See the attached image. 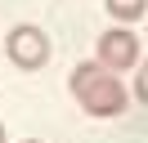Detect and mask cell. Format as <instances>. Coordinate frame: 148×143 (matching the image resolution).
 Returning a JSON list of instances; mask_svg holds the SVG:
<instances>
[{"mask_svg": "<svg viewBox=\"0 0 148 143\" xmlns=\"http://www.w3.org/2000/svg\"><path fill=\"white\" fill-rule=\"evenodd\" d=\"M135 98H139V103H148V58L139 63V80H135Z\"/></svg>", "mask_w": 148, "mask_h": 143, "instance_id": "5b68a950", "label": "cell"}, {"mask_svg": "<svg viewBox=\"0 0 148 143\" xmlns=\"http://www.w3.org/2000/svg\"><path fill=\"white\" fill-rule=\"evenodd\" d=\"M67 80H72L76 103L90 116H121L126 112V85H121L108 67H99V63H76Z\"/></svg>", "mask_w": 148, "mask_h": 143, "instance_id": "6da1fadb", "label": "cell"}, {"mask_svg": "<svg viewBox=\"0 0 148 143\" xmlns=\"http://www.w3.org/2000/svg\"><path fill=\"white\" fill-rule=\"evenodd\" d=\"M108 14L117 22H139L148 14V0H108Z\"/></svg>", "mask_w": 148, "mask_h": 143, "instance_id": "277c9868", "label": "cell"}, {"mask_svg": "<svg viewBox=\"0 0 148 143\" xmlns=\"http://www.w3.org/2000/svg\"><path fill=\"white\" fill-rule=\"evenodd\" d=\"M94 49H99V58H94V63H99V67H108L112 76H121L126 67H135V63H139V40H135V31H126V27L103 31Z\"/></svg>", "mask_w": 148, "mask_h": 143, "instance_id": "3957f363", "label": "cell"}, {"mask_svg": "<svg viewBox=\"0 0 148 143\" xmlns=\"http://www.w3.org/2000/svg\"><path fill=\"white\" fill-rule=\"evenodd\" d=\"M23 143H40V139H23Z\"/></svg>", "mask_w": 148, "mask_h": 143, "instance_id": "52a82bcc", "label": "cell"}, {"mask_svg": "<svg viewBox=\"0 0 148 143\" xmlns=\"http://www.w3.org/2000/svg\"><path fill=\"white\" fill-rule=\"evenodd\" d=\"M5 49H9V58L18 63L23 72H36V67H45V63H49V36L40 31V27L23 22V27H14V31H9Z\"/></svg>", "mask_w": 148, "mask_h": 143, "instance_id": "7a4b0ae2", "label": "cell"}, {"mask_svg": "<svg viewBox=\"0 0 148 143\" xmlns=\"http://www.w3.org/2000/svg\"><path fill=\"white\" fill-rule=\"evenodd\" d=\"M0 143H5V125H0Z\"/></svg>", "mask_w": 148, "mask_h": 143, "instance_id": "8992f818", "label": "cell"}]
</instances>
